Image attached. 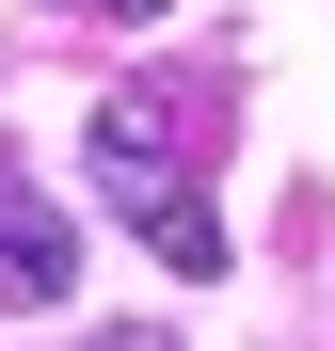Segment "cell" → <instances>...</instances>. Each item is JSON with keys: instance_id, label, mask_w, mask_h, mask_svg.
Segmentation results:
<instances>
[{"instance_id": "6da1fadb", "label": "cell", "mask_w": 335, "mask_h": 351, "mask_svg": "<svg viewBox=\"0 0 335 351\" xmlns=\"http://www.w3.org/2000/svg\"><path fill=\"white\" fill-rule=\"evenodd\" d=\"M176 128H192V112H176V80H128V96H96V192H112V223H128V240L160 256V271H223V208L192 192V160H176Z\"/></svg>"}, {"instance_id": "7a4b0ae2", "label": "cell", "mask_w": 335, "mask_h": 351, "mask_svg": "<svg viewBox=\"0 0 335 351\" xmlns=\"http://www.w3.org/2000/svg\"><path fill=\"white\" fill-rule=\"evenodd\" d=\"M64 287H80V240H64V208H48L32 192V176H0V304H64Z\"/></svg>"}, {"instance_id": "3957f363", "label": "cell", "mask_w": 335, "mask_h": 351, "mask_svg": "<svg viewBox=\"0 0 335 351\" xmlns=\"http://www.w3.org/2000/svg\"><path fill=\"white\" fill-rule=\"evenodd\" d=\"M80 351H176V335H160V319H128V335H80Z\"/></svg>"}, {"instance_id": "277c9868", "label": "cell", "mask_w": 335, "mask_h": 351, "mask_svg": "<svg viewBox=\"0 0 335 351\" xmlns=\"http://www.w3.org/2000/svg\"><path fill=\"white\" fill-rule=\"evenodd\" d=\"M80 16H176V0H80Z\"/></svg>"}]
</instances>
